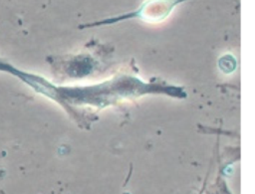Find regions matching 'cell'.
Returning a JSON list of instances; mask_svg holds the SVG:
<instances>
[{"label": "cell", "instance_id": "1", "mask_svg": "<svg viewBox=\"0 0 255 194\" xmlns=\"http://www.w3.org/2000/svg\"><path fill=\"white\" fill-rule=\"evenodd\" d=\"M20 81L37 94L61 104L71 114L80 106L101 109L113 103L151 93L165 94L178 98L185 97L182 88L143 83L137 78L125 74L118 75L102 84L89 87L56 86L45 78L27 71L23 72Z\"/></svg>", "mask_w": 255, "mask_h": 194}, {"label": "cell", "instance_id": "2", "mask_svg": "<svg viewBox=\"0 0 255 194\" xmlns=\"http://www.w3.org/2000/svg\"><path fill=\"white\" fill-rule=\"evenodd\" d=\"M184 1L187 0H144L139 7L133 11L110 17L91 24H86L85 26H81V28L114 24L129 19H139L147 23H159L168 18L173 9Z\"/></svg>", "mask_w": 255, "mask_h": 194}]
</instances>
